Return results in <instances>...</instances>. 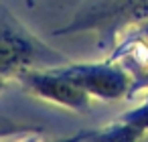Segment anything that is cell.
Segmentation results:
<instances>
[{"mask_svg":"<svg viewBox=\"0 0 148 142\" xmlns=\"http://www.w3.org/2000/svg\"><path fill=\"white\" fill-rule=\"evenodd\" d=\"M65 77L79 85L89 97L99 99H120L130 91L132 75L112 59L108 63H79L57 67Z\"/></svg>","mask_w":148,"mask_h":142,"instance_id":"6da1fadb","label":"cell"},{"mask_svg":"<svg viewBox=\"0 0 148 142\" xmlns=\"http://www.w3.org/2000/svg\"><path fill=\"white\" fill-rule=\"evenodd\" d=\"M21 83L35 95L53 102L57 106H65L69 110H85L89 108V95L75 85L69 77H65L57 67L55 69H25L16 75Z\"/></svg>","mask_w":148,"mask_h":142,"instance_id":"7a4b0ae2","label":"cell"},{"mask_svg":"<svg viewBox=\"0 0 148 142\" xmlns=\"http://www.w3.org/2000/svg\"><path fill=\"white\" fill-rule=\"evenodd\" d=\"M43 57L45 53L39 43L18 29L0 25V77H16L21 71L33 69V63Z\"/></svg>","mask_w":148,"mask_h":142,"instance_id":"3957f363","label":"cell"},{"mask_svg":"<svg viewBox=\"0 0 148 142\" xmlns=\"http://www.w3.org/2000/svg\"><path fill=\"white\" fill-rule=\"evenodd\" d=\"M116 59H120L118 63L132 77L148 79V23H144L138 31H134L118 47L112 61H116Z\"/></svg>","mask_w":148,"mask_h":142,"instance_id":"277c9868","label":"cell"},{"mask_svg":"<svg viewBox=\"0 0 148 142\" xmlns=\"http://www.w3.org/2000/svg\"><path fill=\"white\" fill-rule=\"evenodd\" d=\"M116 128L112 132H101L97 136H108V138H122V140H136L140 136L146 134L148 130V106L140 108L138 112L128 114L126 118H122L118 124H114Z\"/></svg>","mask_w":148,"mask_h":142,"instance_id":"5b68a950","label":"cell"},{"mask_svg":"<svg viewBox=\"0 0 148 142\" xmlns=\"http://www.w3.org/2000/svg\"><path fill=\"white\" fill-rule=\"evenodd\" d=\"M124 12H128V16L134 21L148 19V0H126Z\"/></svg>","mask_w":148,"mask_h":142,"instance_id":"8992f818","label":"cell"},{"mask_svg":"<svg viewBox=\"0 0 148 142\" xmlns=\"http://www.w3.org/2000/svg\"><path fill=\"white\" fill-rule=\"evenodd\" d=\"M2 79H4V77H0V87H2Z\"/></svg>","mask_w":148,"mask_h":142,"instance_id":"52a82bcc","label":"cell"}]
</instances>
